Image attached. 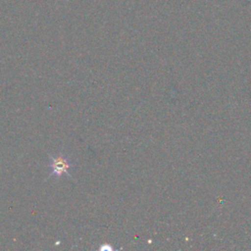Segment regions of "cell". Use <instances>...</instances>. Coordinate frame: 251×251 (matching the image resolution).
<instances>
[{
    "label": "cell",
    "instance_id": "obj_1",
    "mask_svg": "<svg viewBox=\"0 0 251 251\" xmlns=\"http://www.w3.org/2000/svg\"><path fill=\"white\" fill-rule=\"evenodd\" d=\"M49 167L51 169L50 176H55L56 178H59L63 175H67L71 176V174L69 173L72 168V163L70 159L63 153H59L56 155H50V162Z\"/></svg>",
    "mask_w": 251,
    "mask_h": 251
}]
</instances>
